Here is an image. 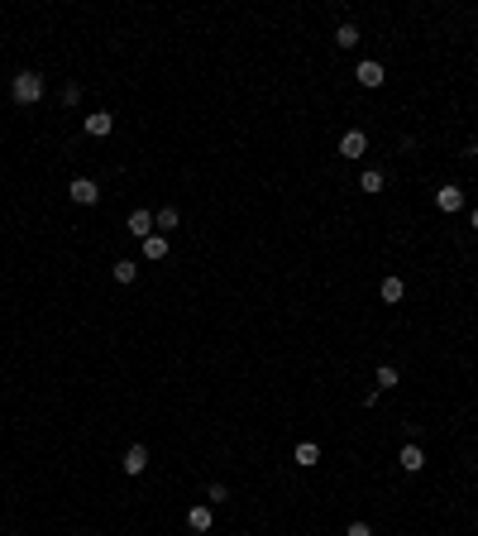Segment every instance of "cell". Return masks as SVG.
Masks as SVG:
<instances>
[{
    "instance_id": "1",
    "label": "cell",
    "mask_w": 478,
    "mask_h": 536,
    "mask_svg": "<svg viewBox=\"0 0 478 536\" xmlns=\"http://www.w3.org/2000/svg\"><path fill=\"white\" fill-rule=\"evenodd\" d=\"M10 96H15V106H34V101H44V77H39V72H15Z\"/></svg>"
},
{
    "instance_id": "2",
    "label": "cell",
    "mask_w": 478,
    "mask_h": 536,
    "mask_svg": "<svg viewBox=\"0 0 478 536\" xmlns=\"http://www.w3.org/2000/svg\"><path fill=\"white\" fill-rule=\"evenodd\" d=\"M67 197H72L77 206H96L101 202V187H96L91 177H72V182H67Z\"/></svg>"
},
{
    "instance_id": "3",
    "label": "cell",
    "mask_w": 478,
    "mask_h": 536,
    "mask_svg": "<svg viewBox=\"0 0 478 536\" xmlns=\"http://www.w3.org/2000/svg\"><path fill=\"white\" fill-rule=\"evenodd\" d=\"M368 154V134L364 129H345L340 134V158H364Z\"/></svg>"
},
{
    "instance_id": "4",
    "label": "cell",
    "mask_w": 478,
    "mask_h": 536,
    "mask_svg": "<svg viewBox=\"0 0 478 536\" xmlns=\"http://www.w3.org/2000/svg\"><path fill=\"white\" fill-rule=\"evenodd\" d=\"M397 465H402L407 474H421V470H426V450H421L416 441H407V445L397 450Z\"/></svg>"
},
{
    "instance_id": "5",
    "label": "cell",
    "mask_w": 478,
    "mask_h": 536,
    "mask_svg": "<svg viewBox=\"0 0 478 536\" xmlns=\"http://www.w3.org/2000/svg\"><path fill=\"white\" fill-rule=\"evenodd\" d=\"M435 206H440L445 216H454V211H459V206H464V187H454V182H445V187L435 192Z\"/></svg>"
},
{
    "instance_id": "6",
    "label": "cell",
    "mask_w": 478,
    "mask_h": 536,
    "mask_svg": "<svg viewBox=\"0 0 478 536\" xmlns=\"http://www.w3.org/2000/svg\"><path fill=\"white\" fill-rule=\"evenodd\" d=\"M187 527H191L196 536L210 532V527H215V512H210V503H196V507H191V512H187Z\"/></svg>"
},
{
    "instance_id": "7",
    "label": "cell",
    "mask_w": 478,
    "mask_h": 536,
    "mask_svg": "<svg viewBox=\"0 0 478 536\" xmlns=\"http://www.w3.org/2000/svg\"><path fill=\"white\" fill-rule=\"evenodd\" d=\"M111 129H115V115H111V111H96V115H86V134H91V139H106Z\"/></svg>"
},
{
    "instance_id": "8",
    "label": "cell",
    "mask_w": 478,
    "mask_h": 536,
    "mask_svg": "<svg viewBox=\"0 0 478 536\" xmlns=\"http://www.w3.org/2000/svg\"><path fill=\"white\" fill-rule=\"evenodd\" d=\"M378 297L387 302V307H397V302L407 297V283H402L397 273H392V278H382V283H378Z\"/></svg>"
},
{
    "instance_id": "9",
    "label": "cell",
    "mask_w": 478,
    "mask_h": 536,
    "mask_svg": "<svg viewBox=\"0 0 478 536\" xmlns=\"http://www.w3.org/2000/svg\"><path fill=\"white\" fill-rule=\"evenodd\" d=\"M129 235H139V239L158 235V230H153V211H129Z\"/></svg>"
},
{
    "instance_id": "10",
    "label": "cell",
    "mask_w": 478,
    "mask_h": 536,
    "mask_svg": "<svg viewBox=\"0 0 478 536\" xmlns=\"http://www.w3.org/2000/svg\"><path fill=\"white\" fill-rule=\"evenodd\" d=\"M354 77H359V86H368V91H373V86H382V77H387V72H382V63H359V72H354Z\"/></svg>"
},
{
    "instance_id": "11",
    "label": "cell",
    "mask_w": 478,
    "mask_h": 536,
    "mask_svg": "<svg viewBox=\"0 0 478 536\" xmlns=\"http://www.w3.org/2000/svg\"><path fill=\"white\" fill-rule=\"evenodd\" d=\"M177 225H182V211H177V206L153 211V230H163V235H168V230H177Z\"/></svg>"
},
{
    "instance_id": "12",
    "label": "cell",
    "mask_w": 478,
    "mask_h": 536,
    "mask_svg": "<svg viewBox=\"0 0 478 536\" xmlns=\"http://www.w3.org/2000/svg\"><path fill=\"white\" fill-rule=\"evenodd\" d=\"M148 470V450H143V445H129L125 450V474H143Z\"/></svg>"
},
{
    "instance_id": "13",
    "label": "cell",
    "mask_w": 478,
    "mask_h": 536,
    "mask_svg": "<svg viewBox=\"0 0 478 536\" xmlns=\"http://www.w3.org/2000/svg\"><path fill=\"white\" fill-rule=\"evenodd\" d=\"M143 259H148V264L168 259V235H148V239H143Z\"/></svg>"
},
{
    "instance_id": "14",
    "label": "cell",
    "mask_w": 478,
    "mask_h": 536,
    "mask_svg": "<svg viewBox=\"0 0 478 536\" xmlns=\"http://www.w3.org/2000/svg\"><path fill=\"white\" fill-rule=\"evenodd\" d=\"M111 278H115V283H120V287H129V283H134V278H139V264H134V259H120V264L111 268Z\"/></svg>"
},
{
    "instance_id": "15",
    "label": "cell",
    "mask_w": 478,
    "mask_h": 536,
    "mask_svg": "<svg viewBox=\"0 0 478 536\" xmlns=\"http://www.w3.org/2000/svg\"><path fill=\"white\" fill-rule=\"evenodd\" d=\"M292 460H297V465H302V470H316V460H320V445L302 441V445H297V455H292Z\"/></svg>"
},
{
    "instance_id": "16",
    "label": "cell",
    "mask_w": 478,
    "mask_h": 536,
    "mask_svg": "<svg viewBox=\"0 0 478 536\" xmlns=\"http://www.w3.org/2000/svg\"><path fill=\"white\" fill-rule=\"evenodd\" d=\"M373 379H378V393H387V388H397V369H392V364H378V374H373Z\"/></svg>"
},
{
    "instance_id": "17",
    "label": "cell",
    "mask_w": 478,
    "mask_h": 536,
    "mask_svg": "<svg viewBox=\"0 0 478 536\" xmlns=\"http://www.w3.org/2000/svg\"><path fill=\"white\" fill-rule=\"evenodd\" d=\"M359 44V24H340L335 29V48H354Z\"/></svg>"
},
{
    "instance_id": "18",
    "label": "cell",
    "mask_w": 478,
    "mask_h": 536,
    "mask_svg": "<svg viewBox=\"0 0 478 536\" xmlns=\"http://www.w3.org/2000/svg\"><path fill=\"white\" fill-rule=\"evenodd\" d=\"M382 182H387V177H382L378 168H368V173L359 177V192H382Z\"/></svg>"
},
{
    "instance_id": "19",
    "label": "cell",
    "mask_w": 478,
    "mask_h": 536,
    "mask_svg": "<svg viewBox=\"0 0 478 536\" xmlns=\"http://www.w3.org/2000/svg\"><path fill=\"white\" fill-rule=\"evenodd\" d=\"M77 101H81V86H77V81H67V86H63V106H77Z\"/></svg>"
},
{
    "instance_id": "20",
    "label": "cell",
    "mask_w": 478,
    "mask_h": 536,
    "mask_svg": "<svg viewBox=\"0 0 478 536\" xmlns=\"http://www.w3.org/2000/svg\"><path fill=\"white\" fill-rule=\"evenodd\" d=\"M225 498H230V489H225V484H210V489H206V503H225Z\"/></svg>"
},
{
    "instance_id": "21",
    "label": "cell",
    "mask_w": 478,
    "mask_h": 536,
    "mask_svg": "<svg viewBox=\"0 0 478 536\" xmlns=\"http://www.w3.org/2000/svg\"><path fill=\"white\" fill-rule=\"evenodd\" d=\"M345 536H373V527H368V522H350V532Z\"/></svg>"
},
{
    "instance_id": "22",
    "label": "cell",
    "mask_w": 478,
    "mask_h": 536,
    "mask_svg": "<svg viewBox=\"0 0 478 536\" xmlns=\"http://www.w3.org/2000/svg\"><path fill=\"white\" fill-rule=\"evenodd\" d=\"M469 225H474V230H478V211H474V216H469Z\"/></svg>"
}]
</instances>
